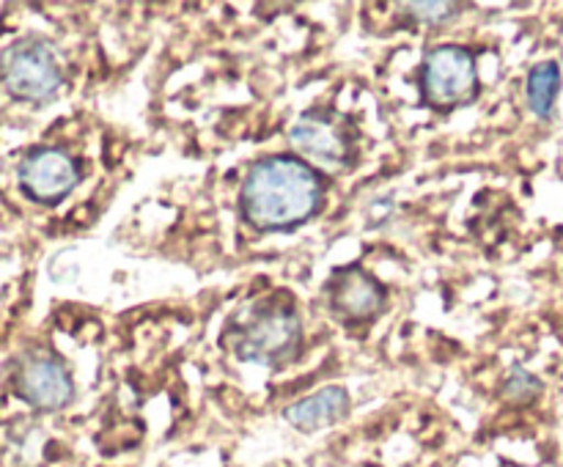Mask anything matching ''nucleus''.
<instances>
[{
  "instance_id": "obj_1",
  "label": "nucleus",
  "mask_w": 563,
  "mask_h": 467,
  "mask_svg": "<svg viewBox=\"0 0 563 467\" xmlns=\"http://www.w3.org/2000/svg\"><path fill=\"white\" fill-rule=\"evenodd\" d=\"M324 185L317 168L300 157L275 154L251 168L242 185V218L256 231H291L317 218Z\"/></svg>"
},
{
  "instance_id": "obj_2",
  "label": "nucleus",
  "mask_w": 563,
  "mask_h": 467,
  "mask_svg": "<svg viewBox=\"0 0 563 467\" xmlns=\"http://www.w3.org/2000/svg\"><path fill=\"white\" fill-rule=\"evenodd\" d=\"M231 349L240 360L284 366L300 352L302 319L286 300H267L231 327Z\"/></svg>"
},
{
  "instance_id": "obj_3",
  "label": "nucleus",
  "mask_w": 563,
  "mask_h": 467,
  "mask_svg": "<svg viewBox=\"0 0 563 467\" xmlns=\"http://www.w3.org/2000/svg\"><path fill=\"white\" fill-rule=\"evenodd\" d=\"M0 77L11 97L25 102H47L64 86V69L44 38H20L0 58Z\"/></svg>"
},
{
  "instance_id": "obj_4",
  "label": "nucleus",
  "mask_w": 563,
  "mask_h": 467,
  "mask_svg": "<svg viewBox=\"0 0 563 467\" xmlns=\"http://www.w3.org/2000/svg\"><path fill=\"white\" fill-rule=\"evenodd\" d=\"M478 88L476 58L471 49L443 44L427 55L421 69L423 102L438 110H451L473 99Z\"/></svg>"
},
{
  "instance_id": "obj_5",
  "label": "nucleus",
  "mask_w": 563,
  "mask_h": 467,
  "mask_svg": "<svg viewBox=\"0 0 563 467\" xmlns=\"http://www.w3.org/2000/svg\"><path fill=\"white\" fill-rule=\"evenodd\" d=\"M291 146L322 168H344L352 159V137L346 126L322 110H308L289 132Z\"/></svg>"
},
{
  "instance_id": "obj_6",
  "label": "nucleus",
  "mask_w": 563,
  "mask_h": 467,
  "mask_svg": "<svg viewBox=\"0 0 563 467\" xmlns=\"http://www.w3.org/2000/svg\"><path fill=\"white\" fill-rule=\"evenodd\" d=\"M80 170L60 148H33L20 165V187L38 203H58L75 190Z\"/></svg>"
},
{
  "instance_id": "obj_7",
  "label": "nucleus",
  "mask_w": 563,
  "mask_h": 467,
  "mask_svg": "<svg viewBox=\"0 0 563 467\" xmlns=\"http://www.w3.org/2000/svg\"><path fill=\"white\" fill-rule=\"evenodd\" d=\"M16 393L22 401L42 412L64 410L75 399V382L60 360L47 355H33L16 371Z\"/></svg>"
},
{
  "instance_id": "obj_8",
  "label": "nucleus",
  "mask_w": 563,
  "mask_h": 467,
  "mask_svg": "<svg viewBox=\"0 0 563 467\" xmlns=\"http://www.w3.org/2000/svg\"><path fill=\"white\" fill-rule=\"evenodd\" d=\"M328 297L333 311L350 322H368L383 311L385 300H388L385 286L357 264L333 273L328 283Z\"/></svg>"
},
{
  "instance_id": "obj_9",
  "label": "nucleus",
  "mask_w": 563,
  "mask_h": 467,
  "mask_svg": "<svg viewBox=\"0 0 563 467\" xmlns=\"http://www.w3.org/2000/svg\"><path fill=\"white\" fill-rule=\"evenodd\" d=\"M350 393L341 385H330V388L319 390V393L306 396V399L295 401L284 410V418L295 429L302 432H317V429L333 426L341 418L350 415Z\"/></svg>"
},
{
  "instance_id": "obj_10",
  "label": "nucleus",
  "mask_w": 563,
  "mask_h": 467,
  "mask_svg": "<svg viewBox=\"0 0 563 467\" xmlns=\"http://www.w3.org/2000/svg\"><path fill=\"white\" fill-rule=\"evenodd\" d=\"M561 93V69L555 60H542L531 69L526 86L528 108L539 115V119H550L555 110Z\"/></svg>"
},
{
  "instance_id": "obj_11",
  "label": "nucleus",
  "mask_w": 563,
  "mask_h": 467,
  "mask_svg": "<svg viewBox=\"0 0 563 467\" xmlns=\"http://www.w3.org/2000/svg\"><path fill=\"white\" fill-rule=\"evenodd\" d=\"M504 393H506V399H509V401L526 404V401L537 399V396L542 393V382H539L533 374L522 371V368H515V371H511V377L506 379Z\"/></svg>"
},
{
  "instance_id": "obj_12",
  "label": "nucleus",
  "mask_w": 563,
  "mask_h": 467,
  "mask_svg": "<svg viewBox=\"0 0 563 467\" xmlns=\"http://www.w3.org/2000/svg\"><path fill=\"white\" fill-rule=\"evenodd\" d=\"M407 11L412 14V20L427 22V25H443V22L454 20L460 5L454 3H410Z\"/></svg>"
}]
</instances>
